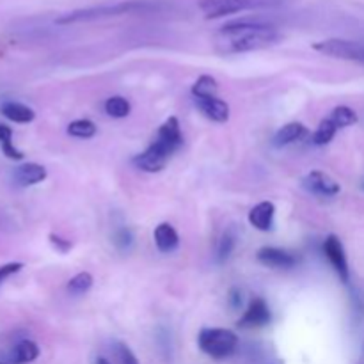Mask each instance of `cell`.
Wrapping results in <instances>:
<instances>
[{
	"mask_svg": "<svg viewBox=\"0 0 364 364\" xmlns=\"http://www.w3.org/2000/svg\"><path fill=\"white\" fill-rule=\"evenodd\" d=\"M281 38L283 36L277 31L276 25L263 20L245 18V20L223 25L215 32L213 46H215V52L223 53V55H235V53L269 48V46L277 45Z\"/></svg>",
	"mask_w": 364,
	"mask_h": 364,
	"instance_id": "cell-1",
	"label": "cell"
},
{
	"mask_svg": "<svg viewBox=\"0 0 364 364\" xmlns=\"http://www.w3.org/2000/svg\"><path fill=\"white\" fill-rule=\"evenodd\" d=\"M181 146H183V135H181L180 121L176 117H169L159 128L156 137L153 139L148 149L135 156L134 166L144 173H160Z\"/></svg>",
	"mask_w": 364,
	"mask_h": 364,
	"instance_id": "cell-2",
	"label": "cell"
},
{
	"mask_svg": "<svg viewBox=\"0 0 364 364\" xmlns=\"http://www.w3.org/2000/svg\"><path fill=\"white\" fill-rule=\"evenodd\" d=\"M149 9H155V4L146 2V0H130V2L114 4V6H96V7H87V9L71 11V13L57 18L55 23L59 25L82 23V21H95V20H102V18L119 16V14H127V13H142V11H149Z\"/></svg>",
	"mask_w": 364,
	"mask_h": 364,
	"instance_id": "cell-3",
	"label": "cell"
},
{
	"mask_svg": "<svg viewBox=\"0 0 364 364\" xmlns=\"http://www.w3.org/2000/svg\"><path fill=\"white\" fill-rule=\"evenodd\" d=\"M284 0H201L199 9L208 20L230 16V14L244 13V11L274 9L279 7Z\"/></svg>",
	"mask_w": 364,
	"mask_h": 364,
	"instance_id": "cell-4",
	"label": "cell"
},
{
	"mask_svg": "<svg viewBox=\"0 0 364 364\" xmlns=\"http://www.w3.org/2000/svg\"><path fill=\"white\" fill-rule=\"evenodd\" d=\"M198 345L212 359H226L233 355V352L237 350L238 338L230 329L206 327V329H201V333H199Z\"/></svg>",
	"mask_w": 364,
	"mask_h": 364,
	"instance_id": "cell-5",
	"label": "cell"
},
{
	"mask_svg": "<svg viewBox=\"0 0 364 364\" xmlns=\"http://www.w3.org/2000/svg\"><path fill=\"white\" fill-rule=\"evenodd\" d=\"M313 50L327 57L334 59L352 60V63L364 64V45L358 41H348V39H323L313 45Z\"/></svg>",
	"mask_w": 364,
	"mask_h": 364,
	"instance_id": "cell-6",
	"label": "cell"
},
{
	"mask_svg": "<svg viewBox=\"0 0 364 364\" xmlns=\"http://www.w3.org/2000/svg\"><path fill=\"white\" fill-rule=\"evenodd\" d=\"M323 252H326L327 259L333 265L334 272L338 274L341 283L347 284L350 281V269H348L347 252H345L343 244H341V240L336 235H329L326 238V242H323Z\"/></svg>",
	"mask_w": 364,
	"mask_h": 364,
	"instance_id": "cell-7",
	"label": "cell"
},
{
	"mask_svg": "<svg viewBox=\"0 0 364 364\" xmlns=\"http://www.w3.org/2000/svg\"><path fill=\"white\" fill-rule=\"evenodd\" d=\"M270 320H272V315H270L267 302L262 297H255L249 302L242 318L238 320V327H242V329H258V327L269 326Z\"/></svg>",
	"mask_w": 364,
	"mask_h": 364,
	"instance_id": "cell-8",
	"label": "cell"
},
{
	"mask_svg": "<svg viewBox=\"0 0 364 364\" xmlns=\"http://www.w3.org/2000/svg\"><path fill=\"white\" fill-rule=\"evenodd\" d=\"M302 185H304L306 191L315 196H320V198H334L341 191L340 183L334 178H331L329 174L322 173V171H311L302 180Z\"/></svg>",
	"mask_w": 364,
	"mask_h": 364,
	"instance_id": "cell-9",
	"label": "cell"
},
{
	"mask_svg": "<svg viewBox=\"0 0 364 364\" xmlns=\"http://www.w3.org/2000/svg\"><path fill=\"white\" fill-rule=\"evenodd\" d=\"M256 258L262 265L269 267V269H294L299 262L297 256L277 247H262Z\"/></svg>",
	"mask_w": 364,
	"mask_h": 364,
	"instance_id": "cell-10",
	"label": "cell"
},
{
	"mask_svg": "<svg viewBox=\"0 0 364 364\" xmlns=\"http://www.w3.org/2000/svg\"><path fill=\"white\" fill-rule=\"evenodd\" d=\"M198 109L205 114L208 119L215 123H226L230 119V105L219 96H210V98H194Z\"/></svg>",
	"mask_w": 364,
	"mask_h": 364,
	"instance_id": "cell-11",
	"label": "cell"
},
{
	"mask_svg": "<svg viewBox=\"0 0 364 364\" xmlns=\"http://www.w3.org/2000/svg\"><path fill=\"white\" fill-rule=\"evenodd\" d=\"M276 206L270 201H262L249 212V223L259 231H270L274 228Z\"/></svg>",
	"mask_w": 364,
	"mask_h": 364,
	"instance_id": "cell-12",
	"label": "cell"
},
{
	"mask_svg": "<svg viewBox=\"0 0 364 364\" xmlns=\"http://www.w3.org/2000/svg\"><path fill=\"white\" fill-rule=\"evenodd\" d=\"M46 169L39 164L34 162H27V164H21L20 167L14 169V181L21 187H31V185H38L41 181L46 180Z\"/></svg>",
	"mask_w": 364,
	"mask_h": 364,
	"instance_id": "cell-13",
	"label": "cell"
},
{
	"mask_svg": "<svg viewBox=\"0 0 364 364\" xmlns=\"http://www.w3.org/2000/svg\"><path fill=\"white\" fill-rule=\"evenodd\" d=\"M153 238H155V245L160 252L164 255H169V252H174L180 245V237H178L176 230L171 226L169 223H162L155 228V233H153Z\"/></svg>",
	"mask_w": 364,
	"mask_h": 364,
	"instance_id": "cell-14",
	"label": "cell"
},
{
	"mask_svg": "<svg viewBox=\"0 0 364 364\" xmlns=\"http://www.w3.org/2000/svg\"><path fill=\"white\" fill-rule=\"evenodd\" d=\"M39 347L32 340H21L13 347L9 354V364H28L39 358Z\"/></svg>",
	"mask_w": 364,
	"mask_h": 364,
	"instance_id": "cell-15",
	"label": "cell"
},
{
	"mask_svg": "<svg viewBox=\"0 0 364 364\" xmlns=\"http://www.w3.org/2000/svg\"><path fill=\"white\" fill-rule=\"evenodd\" d=\"M306 134H308V128L302 123H288L283 128H279L277 134L274 135V146L283 148V146L294 144L295 141H301Z\"/></svg>",
	"mask_w": 364,
	"mask_h": 364,
	"instance_id": "cell-16",
	"label": "cell"
},
{
	"mask_svg": "<svg viewBox=\"0 0 364 364\" xmlns=\"http://www.w3.org/2000/svg\"><path fill=\"white\" fill-rule=\"evenodd\" d=\"M0 112H2L7 119L13 121V123H21V124L31 123V121H34L36 117L34 110L20 102H6L2 107H0Z\"/></svg>",
	"mask_w": 364,
	"mask_h": 364,
	"instance_id": "cell-17",
	"label": "cell"
},
{
	"mask_svg": "<svg viewBox=\"0 0 364 364\" xmlns=\"http://www.w3.org/2000/svg\"><path fill=\"white\" fill-rule=\"evenodd\" d=\"M217 91H219L217 80L213 77H210V75H201L191 89L194 98H210V96H217Z\"/></svg>",
	"mask_w": 364,
	"mask_h": 364,
	"instance_id": "cell-18",
	"label": "cell"
},
{
	"mask_svg": "<svg viewBox=\"0 0 364 364\" xmlns=\"http://www.w3.org/2000/svg\"><path fill=\"white\" fill-rule=\"evenodd\" d=\"M130 102L127 98H123V96H112V98H109L105 102V112L110 117H114V119H123V117H127L130 114Z\"/></svg>",
	"mask_w": 364,
	"mask_h": 364,
	"instance_id": "cell-19",
	"label": "cell"
},
{
	"mask_svg": "<svg viewBox=\"0 0 364 364\" xmlns=\"http://www.w3.org/2000/svg\"><path fill=\"white\" fill-rule=\"evenodd\" d=\"M338 130H340V128L334 124V121L331 119V117H327V119H323L322 123L318 124V128H316L315 135H313V142H315L316 146L329 144V142L334 139V135H336Z\"/></svg>",
	"mask_w": 364,
	"mask_h": 364,
	"instance_id": "cell-20",
	"label": "cell"
},
{
	"mask_svg": "<svg viewBox=\"0 0 364 364\" xmlns=\"http://www.w3.org/2000/svg\"><path fill=\"white\" fill-rule=\"evenodd\" d=\"M331 119L334 121V124H336L338 128H347V127H352V124L358 123V114H355L354 109H350V107L347 105H340L336 107V109L331 112Z\"/></svg>",
	"mask_w": 364,
	"mask_h": 364,
	"instance_id": "cell-21",
	"label": "cell"
},
{
	"mask_svg": "<svg viewBox=\"0 0 364 364\" xmlns=\"http://www.w3.org/2000/svg\"><path fill=\"white\" fill-rule=\"evenodd\" d=\"M92 287V276L89 272H80L75 277H71L70 283H68V291L75 297H80L85 295Z\"/></svg>",
	"mask_w": 364,
	"mask_h": 364,
	"instance_id": "cell-22",
	"label": "cell"
},
{
	"mask_svg": "<svg viewBox=\"0 0 364 364\" xmlns=\"http://www.w3.org/2000/svg\"><path fill=\"white\" fill-rule=\"evenodd\" d=\"M68 134L75 139H91L96 135V124L89 119H77L70 123Z\"/></svg>",
	"mask_w": 364,
	"mask_h": 364,
	"instance_id": "cell-23",
	"label": "cell"
},
{
	"mask_svg": "<svg viewBox=\"0 0 364 364\" xmlns=\"http://www.w3.org/2000/svg\"><path fill=\"white\" fill-rule=\"evenodd\" d=\"M235 245H237V238H235L233 231H226L220 237L219 247H217V258H219V262H226L230 258L231 252L235 251Z\"/></svg>",
	"mask_w": 364,
	"mask_h": 364,
	"instance_id": "cell-24",
	"label": "cell"
},
{
	"mask_svg": "<svg viewBox=\"0 0 364 364\" xmlns=\"http://www.w3.org/2000/svg\"><path fill=\"white\" fill-rule=\"evenodd\" d=\"M114 355H116L117 364H141L139 359L135 358L134 352H132V348L127 343H123V341L114 343Z\"/></svg>",
	"mask_w": 364,
	"mask_h": 364,
	"instance_id": "cell-25",
	"label": "cell"
},
{
	"mask_svg": "<svg viewBox=\"0 0 364 364\" xmlns=\"http://www.w3.org/2000/svg\"><path fill=\"white\" fill-rule=\"evenodd\" d=\"M114 244H116L121 251H128V249L132 247V244H134L132 231L127 230V228H123V230L117 231L116 237H114Z\"/></svg>",
	"mask_w": 364,
	"mask_h": 364,
	"instance_id": "cell-26",
	"label": "cell"
},
{
	"mask_svg": "<svg viewBox=\"0 0 364 364\" xmlns=\"http://www.w3.org/2000/svg\"><path fill=\"white\" fill-rule=\"evenodd\" d=\"M50 244L53 245V247L57 249V251L59 252H68L71 249V242L70 240H64V238H60V237H57V235H50Z\"/></svg>",
	"mask_w": 364,
	"mask_h": 364,
	"instance_id": "cell-27",
	"label": "cell"
},
{
	"mask_svg": "<svg viewBox=\"0 0 364 364\" xmlns=\"http://www.w3.org/2000/svg\"><path fill=\"white\" fill-rule=\"evenodd\" d=\"M228 301H230V306L233 309H240L242 308V302H244V299H242V291L237 290V288H233V290L230 291V297H228Z\"/></svg>",
	"mask_w": 364,
	"mask_h": 364,
	"instance_id": "cell-28",
	"label": "cell"
},
{
	"mask_svg": "<svg viewBox=\"0 0 364 364\" xmlns=\"http://www.w3.org/2000/svg\"><path fill=\"white\" fill-rule=\"evenodd\" d=\"M13 141V130L6 124L0 123V144H6V142Z\"/></svg>",
	"mask_w": 364,
	"mask_h": 364,
	"instance_id": "cell-29",
	"label": "cell"
},
{
	"mask_svg": "<svg viewBox=\"0 0 364 364\" xmlns=\"http://www.w3.org/2000/svg\"><path fill=\"white\" fill-rule=\"evenodd\" d=\"M96 364H110V363L107 361V359H103V358H98V359H96Z\"/></svg>",
	"mask_w": 364,
	"mask_h": 364,
	"instance_id": "cell-30",
	"label": "cell"
},
{
	"mask_svg": "<svg viewBox=\"0 0 364 364\" xmlns=\"http://www.w3.org/2000/svg\"><path fill=\"white\" fill-rule=\"evenodd\" d=\"M0 364H9V363H0Z\"/></svg>",
	"mask_w": 364,
	"mask_h": 364,
	"instance_id": "cell-31",
	"label": "cell"
},
{
	"mask_svg": "<svg viewBox=\"0 0 364 364\" xmlns=\"http://www.w3.org/2000/svg\"><path fill=\"white\" fill-rule=\"evenodd\" d=\"M363 188H364V181H363Z\"/></svg>",
	"mask_w": 364,
	"mask_h": 364,
	"instance_id": "cell-32",
	"label": "cell"
}]
</instances>
